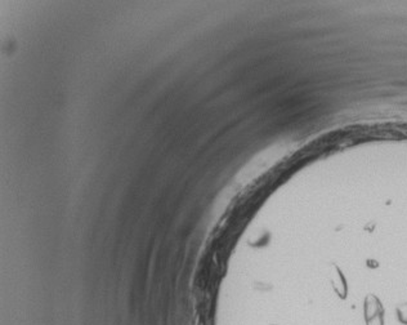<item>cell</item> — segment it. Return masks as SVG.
Here are the masks:
<instances>
[{"label":"cell","mask_w":407,"mask_h":325,"mask_svg":"<svg viewBox=\"0 0 407 325\" xmlns=\"http://www.w3.org/2000/svg\"><path fill=\"white\" fill-rule=\"evenodd\" d=\"M363 318L366 325H384V307L380 299L369 294L363 304Z\"/></svg>","instance_id":"6da1fadb"},{"label":"cell","mask_w":407,"mask_h":325,"mask_svg":"<svg viewBox=\"0 0 407 325\" xmlns=\"http://www.w3.org/2000/svg\"><path fill=\"white\" fill-rule=\"evenodd\" d=\"M332 288H334L335 293L338 294L339 298H342V299L347 298L348 288H347V283H345L344 276H343L339 269H336V277L332 279Z\"/></svg>","instance_id":"7a4b0ae2"},{"label":"cell","mask_w":407,"mask_h":325,"mask_svg":"<svg viewBox=\"0 0 407 325\" xmlns=\"http://www.w3.org/2000/svg\"><path fill=\"white\" fill-rule=\"evenodd\" d=\"M397 319L401 324L407 325V303H402L397 307Z\"/></svg>","instance_id":"3957f363"},{"label":"cell","mask_w":407,"mask_h":325,"mask_svg":"<svg viewBox=\"0 0 407 325\" xmlns=\"http://www.w3.org/2000/svg\"><path fill=\"white\" fill-rule=\"evenodd\" d=\"M271 325H279V324H271Z\"/></svg>","instance_id":"277c9868"}]
</instances>
